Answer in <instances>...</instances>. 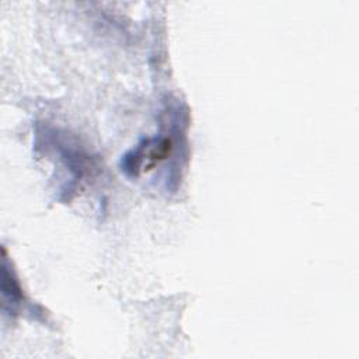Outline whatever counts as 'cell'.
<instances>
[{
    "label": "cell",
    "instance_id": "6da1fadb",
    "mask_svg": "<svg viewBox=\"0 0 359 359\" xmlns=\"http://www.w3.org/2000/svg\"><path fill=\"white\" fill-rule=\"evenodd\" d=\"M171 150L172 143L168 137L147 139L123 157V170L132 175L147 172L161 160L167 158Z\"/></svg>",
    "mask_w": 359,
    "mask_h": 359
},
{
    "label": "cell",
    "instance_id": "7a4b0ae2",
    "mask_svg": "<svg viewBox=\"0 0 359 359\" xmlns=\"http://www.w3.org/2000/svg\"><path fill=\"white\" fill-rule=\"evenodd\" d=\"M3 273H1V292H3V297L8 299L13 303H17L21 300V290L18 287L17 280L13 278V273L7 269V262H6V257L3 261Z\"/></svg>",
    "mask_w": 359,
    "mask_h": 359
}]
</instances>
